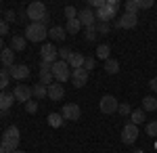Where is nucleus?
Wrapping results in <instances>:
<instances>
[{"mask_svg":"<svg viewBox=\"0 0 157 153\" xmlns=\"http://www.w3.org/2000/svg\"><path fill=\"white\" fill-rule=\"evenodd\" d=\"M4 17H6V21H15V11H6Z\"/></svg>","mask_w":157,"mask_h":153,"instance_id":"44","label":"nucleus"},{"mask_svg":"<svg viewBox=\"0 0 157 153\" xmlns=\"http://www.w3.org/2000/svg\"><path fill=\"white\" fill-rule=\"evenodd\" d=\"M109 29H111L109 23H98L97 25V32H98V34H109Z\"/></svg>","mask_w":157,"mask_h":153,"instance_id":"39","label":"nucleus"},{"mask_svg":"<svg viewBox=\"0 0 157 153\" xmlns=\"http://www.w3.org/2000/svg\"><path fill=\"white\" fill-rule=\"evenodd\" d=\"M48 36L55 40V42H63V40H65V36H67V32H65V27L55 25V27H50V29H48Z\"/></svg>","mask_w":157,"mask_h":153,"instance_id":"19","label":"nucleus"},{"mask_svg":"<svg viewBox=\"0 0 157 153\" xmlns=\"http://www.w3.org/2000/svg\"><path fill=\"white\" fill-rule=\"evenodd\" d=\"M19 139H21V134H19V128L17 126H9V128L4 130V134H2V149L6 153H13L17 151V145H19Z\"/></svg>","mask_w":157,"mask_h":153,"instance_id":"1","label":"nucleus"},{"mask_svg":"<svg viewBox=\"0 0 157 153\" xmlns=\"http://www.w3.org/2000/svg\"><path fill=\"white\" fill-rule=\"evenodd\" d=\"M0 113H2V109H0Z\"/></svg>","mask_w":157,"mask_h":153,"instance_id":"50","label":"nucleus"},{"mask_svg":"<svg viewBox=\"0 0 157 153\" xmlns=\"http://www.w3.org/2000/svg\"><path fill=\"white\" fill-rule=\"evenodd\" d=\"M138 9H140V2H138V0H128V2H126V13L136 15V13H138Z\"/></svg>","mask_w":157,"mask_h":153,"instance_id":"28","label":"nucleus"},{"mask_svg":"<svg viewBox=\"0 0 157 153\" xmlns=\"http://www.w3.org/2000/svg\"><path fill=\"white\" fill-rule=\"evenodd\" d=\"M149 86H151V90H155V92H157V78H153V80L149 82Z\"/></svg>","mask_w":157,"mask_h":153,"instance_id":"45","label":"nucleus"},{"mask_svg":"<svg viewBox=\"0 0 157 153\" xmlns=\"http://www.w3.org/2000/svg\"><path fill=\"white\" fill-rule=\"evenodd\" d=\"M134 153H143V149H136V151H134Z\"/></svg>","mask_w":157,"mask_h":153,"instance_id":"47","label":"nucleus"},{"mask_svg":"<svg viewBox=\"0 0 157 153\" xmlns=\"http://www.w3.org/2000/svg\"><path fill=\"white\" fill-rule=\"evenodd\" d=\"M9 73L15 80H25V78H29V67L27 65H13L9 69Z\"/></svg>","mask_w":157,"mask_h":153,"instance_id":"14","label":"nucleus"},{"mask_svg":"<svg viewBox=\"0 0 157 153\" xmlns=\"http://www.w3.org/2000/svg\"><path fill=\"white\" fill-rule=\"evenodd\" d=\"M130 116H132V124H136V126L145 122V111H140V109H138V111H132Z\"/></svg>","mask_w":157,"mask_h":153,"instance_id":"31","label":"nucleus"},{"mask_svg":"<svg viewBox=\"0 0 157 153\" xmlns=\"http://www.w3.org/2000/svg\"><path fill=\"white\" fill-rule=\"evenodd\" d=\"M136 23H138V17L136 15L124 13L120 17V21H117V27H121V29H132V27H136Z\"/></svg>","mask_w":157,"mask_h":153,"instance_id":"11","label":"nucleus"},{"mask_svg":"<svg viewBox=\"0 0 157 153\" xmlns=\"http://www.w3.org/2000/svg\"><path fill=\"white\" fill-rule=\"evenodd\" d=\"M0 153H6V151H4V149H2V147H0Z\"/></svg>","mask_w":157,"mask_h":153,"instance_id":"49","label":"nucleus"},{"mask_svg":"<svg viewBox=\"0 0 157 153\" xmlns=\"http://www.w3.org/2000/svg\"><path fill=\"white\" fill-rule=\"evenodd\" d=\"M147 134H149V136H157V122H151V124L147 126Z\"/></svg>","mask_w":157,"mask_h":153,"instance_id":"36","label":"nucleus"},{"mask_svg":"<svg viewBox=\"0 0 157 153\" xmlns=\"http://www.w3.org/2000/svg\"><path fill=\"white\" fill-rule=\"evenodd\" d=\"M52 76L57 78L59 84L71 80V67H69V63H67V61H55V65H52Z\"/></svg>","mask_w":157,"mask_h":153,"instance_id":"4","label":"nucleus"},{"mask_svg":"<svg viewBox=\"0 0 157 153\" xmlns=\"http://www.w3.org/2000/svg\"><path fill=\"white\" fill-rule=\"evenodd\" d=\"M136 139H138V126L132 124V122L126 124L124 130H121V141H124V145H132Z\"/></svg>","mask_w":157,"mask_h":153,"instance_id":"6","label":"nucleus"},{"mask_svg":"<svg viewBox=\"0 0 157 153\" xmlns=\"http://www.w3.org/2000/svg\"><path fill=\"white\" fill-rule=\"evenodd\" d=\"M117 113H121V116H130V113H132V107H130V103H120V107H117Z\"/></svg>","mask_w":157,"mask_h":153,"instance_id":"32","label":"nucleus"},{"mask_svg":"<svg viewBox=\"0 0 157 153\" xmlns=\"http://www.w3.org/2000/svg\"><path fill=\"white\" fill-rule=\"evenodd\" d=\"M143 109H145V111H155L157 109V96H151V94L145 96V99H143Z\"/></svg>","mask_w":157,"mask_h":153,"instance_id":"22","label":"nucleus"},{"mask_svg":"<svg viewBox=\"0 0 157 153\" xmlns=\"http://www.w3.org/2000/svg\"><path fill=\"white\" fill-rule=\"evenodd\" d=\"M117 107H120V103H117V99H115L113 94H105V96L101 99V103H98V109H101L105 116L115 113V111H117Z\"/></svg>","mask_w":157,"mask_h":153,"instance_id":"5","label":"nucleus"},{"mask_svg":"<svg viewBox=\"0 0 157 153\" xmlns=\"http://www.w3.org/2000/svg\"><path fill=\"white\" fill-rule=\"evenodd\" d=\"M140 2V9H151L153 6V0H138Z\"/></svg>","mask_w":157,"mask_h":153,"instance_id":"41","label":"nucleus"},{"mask_svg":"<svg viewBox=\"0 0 157 153\" xmlns=\"http://www.w3.org/2000/svg\"><path fill=\"white\" fill-rule=\"evenodd\" d=\"M65 17H67V21L78 19V9H73V6H65Z\"/></svg>","mask_w":157,"mask_h":153,"instance_id":"33","label":"nucleus"},{"mask_svg":"<svg viewBox=\"0 0 157 153\" xmlns=\"http://www.w3.org/2000/svg\"><path fill=\"white\" fill-rule=\"evenodd\" d=\"M27 46V40H25L23 36H15L11 40V48L13 50H23V48Z\"/></svg>","mask_w":157,"mask_h":153,"instance_id":"23","label":"nucleus"},{"mask_svg":"<svg viewBox=\"0 0 157 153\" xmlns=\"http://www.w3.org/2000/svg\"><path fill=\"white\" fill-rule=\"evenodd\" d=\"M63 96H65V88H63V84L52 82L48 86V99H52V101H61Z\"/></svg>","mask_w":157,"mask_h":153,"instance_id":"16","label":"nucleus"},{"mask_svg":"<svg viewBox=\"0 0 157 153\" xmlns=\"http://www.w3.org/2000/svg\"><path fill=\"white\" fill-rule=\"evenodd\" d=\"M69 57H71V48L63 46V48H61V50H59V59H61V61H67V59H69Z\"/></svg>","mask_w":157,"mask_h":153,"instance_id":"35","label":"nucleus"},{"mask_svg":"<svg viewBox=\"0 0 157 153\" xmlns=\"http://www.w3.org/2000/svg\"><path fill=\"white\" fill-rule=\"evenodd\" d=\"M48 36V29L44 23H32L25 27V40L29 42H44Z\"/></svg>","mask_w":157,"mask_h":153,"instance_id":"3","label":"nucleus"},{"mask_svg":"<svg viewBox=\"0 0 157 153\" xmlns=\"http://www.w3.org/2000/svg\"><path fill=\"white\" fill-rule=\"evenodd\" d=\"M32 92L36 99H44V96H48V88L46 86H42V84H36L34 88H32Z\"/></svg>","mask_w":157,"mask_h":153,"instance_id":"27","label":"nucleus"},{"mask_svg":"<svg viewBox=\"0 0 157 153\" xmlns=\"http://www.w3.org/2000/svg\"><path fill=\"white\" fill-rule=\"evenodd\" d=\"M0 61H2V65H4V69H11L13 65V61H15V50L13 48H2L0 50Z\"/></svg>","mask_w":157,"mask_h":153,"instance_id":"15","label":"nucleus"},{"mask_svg":"<svg viewBox=\"0 0 157 153\" xmlns=\"http://www.w3.org/2000/svg\"><path fill=\"white\" fill-rule=\"evenodd\" d=\"M97 57H98V59H103V61L111 59V46H109V44H98V48H97Z\"/></svg>","mask_w":157,"mask_h":153,"instance_id":"21","label":"nucleus"},{"mask_svg":"<svg viewBox=\"0 0 157 153\" xmlns=\"http://www.w3.org/2000/svg\"><path fill=\"white\" fill-rule=\"evenodd\" d=\"M52 65L55 63H50V61H40V71H52Z\"/></svg>","mask_w":157,"mask_h":153,"instance_id":"38","label":"nucleus"},{"mask_svg":"<svg viewBox=\"0 0 157 153\" xmlns=\"http://www.w3.org/2000/svg\"><path fill=\"white\" fill-rule=\"evenodd\" d=\"M25 109H27V113H36L38 111V103L36 101H29V103H25Z\"/></svg>","mask_w":157,"mask_h":153,"instance_id":"37","label":"nucleus"},{"mask_svg":"<svg viewBox=\"0 0 157 153\" xmlns=\"http://www.w3.org/2000/svg\"><path fill=\"white\" fill-rule=\"evenodd\" d=\"M13 94H15V101H21V103H29V101H32V96H34L32 88H29V86H25V84H17V86H15V90H13Z\"/></svg>","mask_w":157,"mask_h":153,"instance_id":"7","label":"nucleus"},{"mask_svg":"<svg viewBox=\"0 0 157 153\" xmlns=\"http://www.w3.org/2000/svg\"><path fill=\"white\" fill-rule=\"evenodd\" d=\"M90 6H92V9H103V6H105V0H92V2H90Z\"/></svg>","mask_w":157,"mask_h":153,"instance_id":"40","label":"nucleus"},{"mask_svg":"<svg viewBox=\"0 0 157 153\" xmlns=\"http://www.w3.org/2000/svg\"><path fill=\"white\" fill-rule=\"evenodd\" d=\"M52 78H55V76H52V71H40V82H38V84H42V86H46V88H48L50 84L55 82Z\"/></svg>","mask_w":157,"mask_h":153,"instance_id":"25","label":"nucleus"},{"mask_svg":"<svg viewBox=\"0 0 157 153\" xmlns=\"http://www.w3.org/2000/svg\"><path fill=\"white\" fill-rule=\"evenodd\" d=\"M94 15H97V19L101 21V23H109V21L117 15V11H113L111 6H107V2H105V6H103V9H98Z\"/></svg>","mask_w":157,"mask_h":153,"instance_id":"12","label":"nucleus"},{"mask_svg":"<svg viewBox=\"0 0 157 153\" xmlns=\"http://www.w3.org/2000/svg\"><path fill=\"white\" fill-rule=\"evenodd\" d=\"M61 116H63V120L75 122V120H80V116H82V109H80V105H75V103H67V105L63 107Z\"/></svg>","mask_w":157,"mask_h":153,"instance_id":"8","label":"nucleus"},{"mask_svg":"<svg viewBox=\"0 0 157 153\" xmlns=\"http://www.w3.org/2000/svg\"><path fill=\"white\" fill-rule=\"evenodd\" d=\"M97 36H98L97 25H90V27H86V40H88V42H94V40H97Z\"/></svg>","mask_w":157,"mask_h":153,"instance_id":"30","label":"nucleus"},{"mask_svg":"<svg viewBox=\"0 0 157 153\" xmlns=\"http://www.w3.org/2000/svg\"><path fill=\"white\" fill-rule=\"evenodd\" d=\"M78 19H80V23L84 25V27H90V25H94V21H97V15L90 11V9H86V11H78Z\"/></svg>","mask_w":157,"mask_h":153,"instance_id":"13","label":"nucleus"},{"mask_svg":"<svg viewBox=\"0 0 157 153\" xmlns=\"http://www.w3.org/2000/svg\"><path fill=\"white\" fill-rule=\"evenodd\" d=\"M94 67H97V61L92 59V57H86V61H84V69L90 73V71L94 69Z\"/></svg>","mask_w":157,"mask_h":153,"instance_id":"34","label":"nucleus"},{"mask_svg":"<svg viewBox=\"0 0 157 153\" xmlns=\"http://www.w3.org/2000/svg\"><path fill=\"white\" fill-rule=\"evenodd\" d=\"M13 103H15V94H9V92H0V109L2 111H9L13 107Z\"/></svg>","mask_w":157,"mask_h":153,"instance_id":"18","label":"nucleus"},{"mask_svg":"<svg viewBox=\"0 0 157 153\" xmlns=\"http://www.w3.org/2000/svg\"><path fill=\"white\" fill-rule=\"evenodd\" d=\"M84 61H86V57L82 53H71V57L67 59V63H69V67H73V69H80V67H84Z\"/></svg>","mask_w":157,"mask_h":153,"instance_id":"17","label":"nucleus"},{"mask_svg":"<svg viewBox=\"0 0 157 153\" xmlns=\"http://www.w3.org/2000/svg\"><path fill=\"white\" fill-rule=\"evenodd\" d=\"M9 32V27H6V21H0V38Z\"/></svg>","mask_w":157,"mask_h":153,"instance_id":"43","label":"nucleus"},{"mask_svg":"<svg viewBox=\"0 0 157 153\" xmlns=\"http://www.w3.org/2000/svg\"><path fill=\"white\" fill-rule=\"evenodd\" d=\"M63 122H65V120H63L61 113H50V116H48V124L52 126V128H61Z\"/></svg>","mask_w":157,"mask_h":153,"instance_id":"26","label":"nucleus"},{"mask_svg":"<svg viewBox=\"0 0 157 153\" xmlns=\"http://www.w3.org/2000/svg\"><path fill=\"white\" fill-rule=\"evenodd\" d=\"M105 71H107V73H117V71H120V61L117 59H107L105 61Z\"/></svg>","mask_w":157,"mask_h":153,"instance_id":"24","label":"nucleus"},{"mask_svg":"<svg viewBox=\"0 0 157 153\" xmlns=\"http://www.w3.org/2000/svg\"><path fill=\"white\" fill-rule=\"evenodd\" d=\"M13 153H25V151H19V149H17V151H13Z\"/></svg>","mask_w":157,"mask_h":153,"instance_id":"48","label":"nucleus"},{"mask_svg":"<svg viewBox=\"0 0 157 153\" xmlns=\"http://www.w3.org/2000/svg\"><path fill=\"white\" fill-rule=\"evenodd\" d=\"M107 6H111L113 11H117V9H120V2H117V0H107Z\"/></svg>","mask_w":157,"mask_h":153,"instance_id":"42","label":"nucleus"},{"mask_svg":"<svg viewBox=\"0 0 157 153\" xmlns=\"http://www.w3.org/2000/svg\"><path fill=\"white\" fill-rule=\"evenodd\" d=\"M34 23H48V13H46V4L44 2H32L27 6V13H25Z\"/></svg>","mask_w":157,"mask_h":153,"instance_id":"2","label":"nucleus"},{"mask_svg":"<svg viewBox=\"0 0 157 153\" xmlns=\"http://www.w3.org/2000/svg\"><path fill=\"white\" fill-rule=\"evenodd\" d=\"M9 82H11V73H9L6 69H0V90H2V88H6Z\"/></svg>","mask_w":157,"mask_h":153,"instance_id":"29","label":"nucleus"},{"mask_svg":"<svg viewBox=\"0 0 157 153\" xmlns=\"http://www.w3.org/2000/svg\"><path fill=\"white\" fill-rule=\"evenodd\" d=\"M2 48H4V42H2V38H0V50H2Z\"/></svg>","mask_w":157,"mask_h":153,"instance_id":"46","label":"nucleus"},{"mask_svg":"<svg viewBox=\"0 0 157 153\" xmlns=\"http://www.w3.org/2000/svg\"><path fill=\"white\" fill-rule=\"evenodd\" d=\"M71 82H73L75 88L86 86V82H88V71H86L84 67H80V69H71Z\"/></svg>","mask_w":157,"mask_h":153,"instance_id":"9","label":"nucleus"},{"mask_svg":"<svg viewBox=\"0 0 157 153\" xmlns=\"http://www.w3.org/2000/svg\"><path fill=\"white\" fill-rule=\"evenodd\" d=\"M84 25L80 23V19H71V21H67L65 23V32L67 34H71V36H75V34H80V29H82Z\"/></svg>","mask_w":157,"mask_h":153,"instance_id":"20","label":"nucleus"},{"mask_svg":"<svg viewBox=\"0 0 157 153\" xmlns=\"http://www.w3.org/2000/svg\"><path fill=\"white\" fill-rule=\"evenodd\" d=\"M40 55H42V61L55 63L59 53H57V46H55V44H42V46H40Z\"/></svg>","mask_w":157,"mask_h":153,"instance_id":"10","label":"nucleus"}]
</instances>
